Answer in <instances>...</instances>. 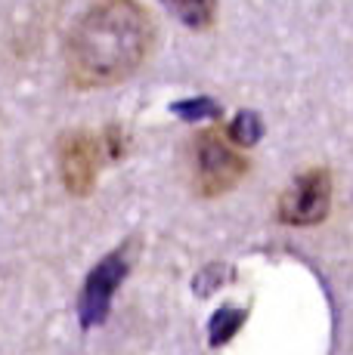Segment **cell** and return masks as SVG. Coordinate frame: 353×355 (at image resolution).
<instances>
[{
    "label": "cell",
    "instance_id": "6da1fadb",
    "mask_svg": "<svg viewBox=\"0 0 353 355\" xmlns=\"http://www.w3.org/2000/svg\"><path fill=\"white\" fill-rule=\"evenodd\" d=\"M155 50V19L140 0H93L65 37L63 62L74 90L131 80Z\"/></svg>",
    "mask_w": 353,
    "mask_h": 355
},
{
    "label": "cell",
    "instance_id": "7a4b0ae2",
    "mask_svg": "<svg viewBox=\"0 0 353 355\" xmlns=\"http://www.w3.org/2000/svg\"><path fill=\"white\" fill-rule=\"evenodd\" d=\"M251 164L239 146H233L227 130L208 127L189 139V176L199 198H220L233 192L248 176Z\"/></svg>",
    "mask_w": 353,
    "mask_h": 355
},
{
    "label": "cell",
    "instance_id": "3957f363",
    "mask_svg": "<svg viewBox=\"0 0 353 355\" xmlns=\"http://www.w3.org/2000/svg\"><path fill=\"white\" fill-rule=\"evenodd\" d=\"M106 161H108V152H106L103 133H90V130L78 127L59 136L56 167H59L63 189L72 198H87L97 189L99 170H103Z\"/></svg>",
    "mask_w": 353,
    "mask_h": 355
},
{
    "label": "cell",
    "instance_id": "277c9868",
    "mask_svg": "<svg viewBox=\"0 0 353 355\" xmlns=\"http://www.w3.org/2000/svg\"><path fill=\"white\" fill-rule=\"evenodd\" d=\"M331 210V173L325 167L304 170L301 176L288 182V189L279 195L276 220L282 226H319Z\"/></svg>",
    "mask_w": 353,
    "mask_h": 355
},
{
    "label": "cell",
    "instance_id": "5b68a950",
    "mask_svg": "<svg viewBox=\"0 0 353 355\" xmlns=\"http://www.w3.org/2000/svg\"><path fill=\"white\" fill-rule=\"evenodd\" d=\"M127 269H131V241L121 244L118 250H112L97 269L90 272L81 293V322L84 324H99L108 312L112 293L118 291V284L124 282Z\"/></svg>",
    "mask_w": 353,
    "mask_h": 355
},
{
    "label": "cell",
    "instance_id": "8992f818",
    "mask_svg": "<svg viewBox=\"0 0 353 355\" xmlns=\"http://www.w3.org/2000/svg\"><path fill=\"white\" fill-rule=\"evenodd\" d=\"M186 28L208 31L217 22V0H161Z\"/></svg>",
    "mask_w": 353,
    "mask_h": 355
},
{
    "label": "cell",
    "instance_id": "52a82bcc",
    "mask_svg": "<svg viewBox=\"0 0 353 355\" xmlns=\"http://www.w3.org/2000/svg\"><path fill=\"white\" fill-rule=\"evenodd\" d=\"M223 130H227L229 142L239 148H251L263 136V124L254 112H239L233 121H229V127H223Z\"/></svg>",
    "mask_w": 353,
    "mask_h": 355
},
{
    "label": "cell",
    "instance_id": "ba28073f",
    "mask_svg": "<svg viewBox=\"0 0 353 355\" xmlns=\"http://www.w3.org/2000/svg\"><path fill=\"white\" fill-rule=\"evenodd\" d=\"M245 322V312L242 309H220L211 318V346H223L236 331Z\"/></svg>",
    "mask_w": 353,
    "mask_h": 355
},
{
    "label": "cell",
    "instance_id": "9c48e42d",
    "mask_svg": "<svg viewBox=\"0 0 353 355\" xmlns=\"http://www.w3.org/2000/svg\"><path fill=\"white\" fill-rule=\"evenodd\" d=\"M180 118L192 121V118H202V114H208V118H220V105L211 99H195V102H176V105H171Z\"/></svg>",
    "mask_w": 353,
    "mask_h": 355
}]
</instances>
